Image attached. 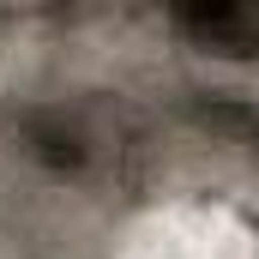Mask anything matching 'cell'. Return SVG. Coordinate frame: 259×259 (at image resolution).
Instances as JSON below:
<instances>
[{"label":"cell","instance_id":"cell-1","mask_svg":"<svg viewBox=\"0 0 259 259\" xmlns=\"http://www.w3.org/2000/svg\"><path fill=\"white\" fill-rule=\"evenodd\" d=\"M169 24L193 42L199 55L259 61V0H199V6H175Z\"/></svg>","mask_w":259,"mask_h":259}]
</instances>
